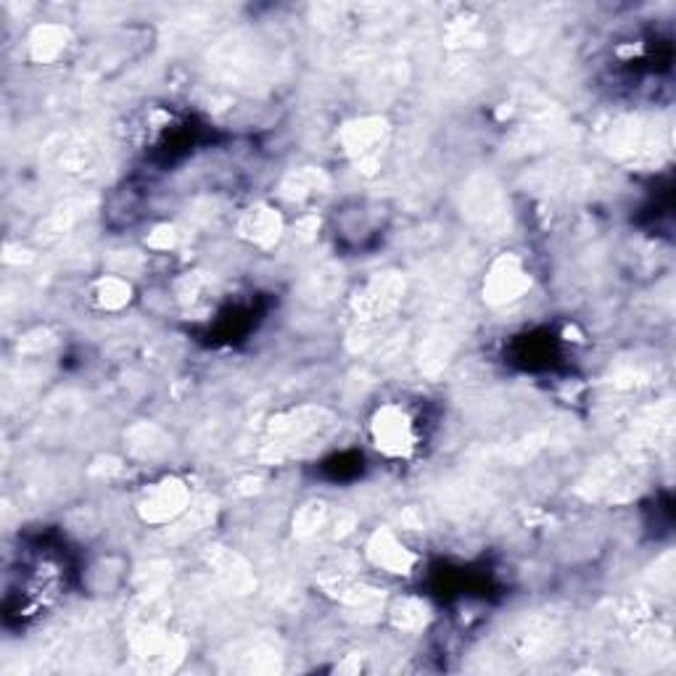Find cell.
Returning <instances> with one entry per match:
<instances>
[{"mask_svg":"<svg viewBox=\"0 0 676 676\" xmlns=\"http://www.w3.org/2000/svg\"><path fill=\"white\" fill-rule=\"evenodd\" d=\"M190 505V491L183 481L177 478H167V481L157 484V487L146 489L143 500H140V515L149 524H167L175 521L177 515H183Z\"/></svg>","mask_w":676,"mask_h":676,"instance_id":"6da1fadb","label":"cell"},{"mask_svg":"<svg viewBox=\"0 0 676 676\" xmlns=\"http://www.w3.org/2000/svg\"><path fill=\"white\" fill-rule=\"evenodd\" d=\"M528 286H531V280H528V273L521 260L502 256V260L491 264L487 283H484V293H487L491 304H508V301L524 297Z\"/></svg>","mask_w":676,"mask_h":676,"instance_id":"7a4b0ae2","label":"cell"},{"mask_svg":"<svg viewBox=\"0 0 676 676\" xmlns=\"http://www.w3.org/2000/svg\"><path fill=\"white\" fill-rule=\"evenodd\" d=\"M373 436L386 454H408L415 441L413 423L399 408L378 410L376 421H373Z\"/></svg>","mask_w":676,"mask_h":676,"instance_id":"3957f363","label":"cell"},{"mask_svg":"<svg viewBox=\"0 0 676 676\" xmlns=\"http://www.w3.org/2000/svg\"><path fill=\"white\" fill-rule=\"evenodd\" d=\"M367 552H371V561L376 563L378 568L389 571V574H408L415 563L413 552L399 542L391 531H378L376 537L371 539V544H367Z\"/></svg>","mask_w":676,"mask_h":676,"instance_id":"277c9868","label":"cell"},{"mask_svg":"<svg viewBox=\"0 0 676 676\" xmlns=\"http://www.w3.org/2000/svg\"><path fill=\"white\" fill-rule=\"evenodd\" d=\"M241 230H243V236L251 238L254 243L270 246L280 238L283 223H280V217H278V212H275V209L256 206L243 217Z\"/></svg>","mask_w":676,"mask_h":676,"instance_id":"5b68a950","label":"cell"},{"mask_svg":"<svg viewBox=\"0 0 676 676\" xmlns=\"http://www.w3.org/2000/svg\"><path fill=\"white\" fill-rule=\"evenodd\" d=\"M98 304L103 310H122V306L130 301V283L120 280V278H107L98 283Z\"/></svg>","mask_w":676,"mask_h":676,"instance_id":"8992f818","label":"cell"}]
</instances>
